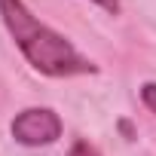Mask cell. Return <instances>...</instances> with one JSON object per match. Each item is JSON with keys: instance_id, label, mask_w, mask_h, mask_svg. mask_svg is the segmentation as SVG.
I'll use <instances>...</instances> for the list:
<instances>
[{"instance_id": "obj_1", "label": "cell", "mask_w": 156, "mask_h": 156, "mask_svg": "<svg viewBox=\"0 0 156 156\" xmlns=\"http://www.w3.org/2000/svg\"><path fill=\"white\" fill-rule=\"evenodd\" d=\"M3 16L12 40L25 52V58L46 76H76V73H95V64L83 58L61 34L37 22L22 0H0Z\"/></svg>"}, {"instance_id": "obj_2", "label": "cell", "mask_w": 156, "mask_h": 156, "mask_svg": "<svg viewBox=\"0 0 156 156\" xmlns=\"http://www.w3.org/2000/svg\"><path fill=\"white\" fill-rule=\"evenodd\" d=\"M12 138L25 147H46L61 138V119L49 107H28L12 119Z\"/></svg>"}, {"instance_id": "obj_3", "label": "cell", "mask_w": 156, "mask_h": 156, "mask_svg": "<svg viewBox=\"0 0 156 156\" xmlns=\"http://www.w3.org/2000/svg\"><path fill=\"white\" fill-rule=\"evenodd\" d=\"M67 156H101V153H98L89 141H76V144L70 147V153H67Z\"/></svg>"}, {"instance_id": "obj_4", "label": "cell", "mask_w": 156, "mask_h": 156, "mask_svg": "<svg viewBox=\"0 0 156 156\" xmlns=\"http://www.w3.org/2000/svg\"><path fill=\"white\" fill-rule=\"evenodd\" d=\"M141 98H144V104L156 113V83H144V86H141Z\"/></svg>"}, {"instance_id": "obj_5", "label": "cell", "mask_w": 156, "mask_h": 156, "mask_svg": "<svg viewBox=\"0 0 156 156\" xmlns=\"http://www.w3.org/2000/svg\"><path fill=\"white\" fill-rule=\"evenodd\" d=\"M92 3H98V6L107 9V12H119V0H92Z\"/></svg>"}]
</instances>
